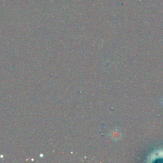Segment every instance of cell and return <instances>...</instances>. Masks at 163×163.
<instances>
[{
  "mask_svg": "<svg viewBox=\"0 0 163 163\" xmlns=\"http://www.w3.org/2000/svg\"><path fill=\"white\" fill-rule=\"evenodd\" d=\"M110 136L113 140L119 141V139L122 138V132L119 128L118 127L115 128V129L110 134Z\"/></svg>",
  "mask_w": 163,
  "mask_h": 163,
  "instance_id": "obj_1",
  "label": "cell"
}]
</instances>
